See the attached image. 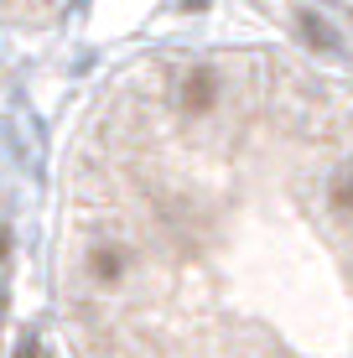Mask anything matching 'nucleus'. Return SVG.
Returning <instances> with one entry per match:
<instances>
[{
  "instance_id": "nucleus-1",
  "label": "nucleus",
  "mask_w": 353,
  "mask_h": 358,
  "mask_svg": "<svg viewBox=\"0 0 353 358\" xmlns=\"http://www.w3.org/2000/svg\"><path fill=\"white\" fill-rule=\"evenodd\" d=\"M312 57L353 68V0H250Z\"/></svg>"
}]
</instances>
